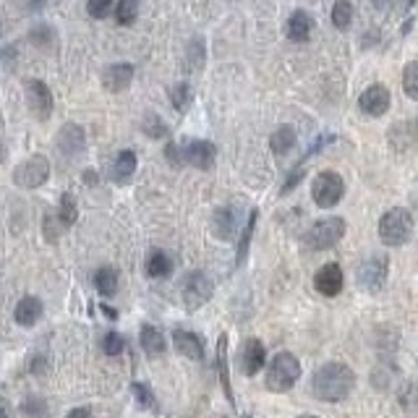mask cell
Wrapping results in <instances>:
<instances>
[{"instance_id": "obj_14", "label": "cell", "mask_w": 418, "mask_h": 418, "mask_svg": "<svg viewBox=\"0 0 418 418\" xmlns=\"http://www.w3.org/2000/svg\"><path fill=\"white\" fill-rule=\"evenodd\" d=\"M133 81V65L131 63H112L103 71V86L107 92H123Z\"/></svg>"}, {"instance_id": "obj_2", "label": "cell", "mask_w": 418, "mask_h": 418, "mask_svg": "<svg viewBox=\"0 0 418 418\" xmlns=\"http://www.w3.org/2000/svg\"><path fill=\"white\" fill-rule=\"evenodd\" d=\"M379 238L387 246H405L413 238V217L408 209L395 207L390 212L381 214L379 220Z\"/></svg>"}, {"instance_id": "obj_44", "label": "cell", "mask_w": 418, "mask_h": 418, "mask_svg": "<svg viewBox=\"0 0 418 418\" xmlns=\"http://www.w3.org/2000/svg\"><path fill=\"white\" fill-rule=\"evenodd\" d=\"M298 418H319V416H311V413H306V416H298Z\"/></svg>"}, {"instance_id": "obj_43", "label": "cell", "mask_w": 418, "mask_h": 418, "mask_svg": "<svg viewBox=\"0 0 418 418\" xmlns=\"http://www.w3.org/2000/svg\"><path fill=\"white\" fill-rule=\"evenodd\" d=\"M0 418H11V413H8V410H3V408H0Z\"/></svg>"}, {"instance_id": "obj_36", "label": "cell", "mask_w": 418, "mask_h": 418, "mask_svg": "<svg viewBox=\"0 0 418 418\" xmlns=\"http://www.w3.org/2000/svg\"><path fill=\"white\" fill-rule=\"evenodd\" d=\"M254 225H256V212L249 214V223H246V228H243V235H241V246H238V256H246V251H249V241L251 235H254Z\"/></svg>"}, {"instance_id": "obj_26", "label": "cell", "mask_w": 418, "mask_h": 418, "mask_svg": "<svg viewBox=\"0 0 418 418\" xmlns=\"http://www.w3.org/2000/svg\"><path fill=\"white\" fill-rule=\"evenodd\" d=\"M351 21H353V6H351V0H334L332 6V24L340 32L351 27Z\"/></svg>"}, {"instance_id": "obj_32", "label": "cell", "mask_w": 418, "mask_h": 418, "mask_svg": "<svg viewBox=\"0 0 418 418\" xmlns=\"http://www.w3.org/2000/svg\"><path fill=\"white\" fill-rule=\"evenodd\" d=\"M170 100L176 105V110H186L188 105H191V86L188 84H176L173 89H170Z\"/></svg>"}, {"instance_id": "obj_37", "label": "cell", "mask_w": 418, "mask_h": 418, "mask_svg": "<svg viewBox=\"0 0 418 418\" xmlns=\"http://www.w3.org/2000/svg\"><path fill=\"white\" fill-rule=\"evenodd\" d=\"M24 413H29V416H45L47 408H45V400H37V398H29L27 403H24Z\"/></svg>"}, {"instance_id": "obj_1", "label": "cell", "mask_w": 418, "mask_h": 418, "mask_svg": "<svg viewBox=\"0 0 418 418\" xmlns=\"http://www.w3.org/2000/svg\"><path fill=\"white\" fill-rule=\"evenodd\" d=\"M355 387V374L351 366L340 361H329L322 369H316L314 381H311V392L322 403H340L345 400Z\"/></svg>"}, {"instance_id": "obj_41", "label": "cell", "mask_w": 418, "mask_h": 418, "mask_svg": "<svg viewBox=\"0 0 418 418\" xmlns=\"http://www.w3.org/2000/svg\"><path fill=\"white\" fill-rule=\"evenodd\" d=\"M65 418H92V413H89V408H74Z\"/></svg>"}, {"instance_id": "obj_13", "label": "cell", "mask_w": 418, "mask_h": 418, "mask_svg": "<svg viewBox=\"0 0 418 418\" xmlns=\"http://www.w3.org/2000/svg\"><path fill=\"white\" fill-rule=\"evenodd\" d=\"M314 288L327 298L340 296V290H343V270H340V264L329 261V264H325L322 270L316 272Z\"/></svg>"}, {"instance_id": "obj_39", "label": "cell", "mask_w": 418, "mask_h": 418, "mask_svg": "<svg viewBox=\"0 0 418 418\" xmlns=\"http://www.w3.org/2000/svg\"><path fill=\"white\" fill-rule=\"evenodd\" d=\"M301 178H303V167H298V165H296V170H293V173H290L288 183H285V188H282V191H285V194H288L290 188L296 186V183H298V181H301Z\"/></svg>"}, {"instance_id": "obj_45", "label": "cell", "mask_w": 418, "mask_h": 418, "mask_svg": "<svg viewBox=\"0 0 418 418\" xmlns=\"http://www.w3.org/2000/svg\"><path fill=\"white\" fill-rule=\"evenodd\" d=\"M405 3H408V6H413V3H416V0H405Z\"/></svg>"}, {"instance_id": "obj_17", "label": "cell", "mask_w": 418, "mask_h": 418, "mask_svg": "<svg viewBox=\"0 0 418 418\" xmlns=\"http://www.w3.org/2000/svg\"><path fill=\"white\" fill-rule=\"evenodd\" d=\"M214 233L220 241H233L238 235V212L233 207H223L214 212Z\"/></svg>"}, {"instance_id": "obj_29", "label": "cell", "mask_w": 418, "mask_h": 418, "mask_svg": "<svg viewBox=\"0 0 418 418\" xmlns=\"http://www.w3.org/2000/svg\"><path fill=\"white\" fill-rule=\"evenodd\" d=\"M403 89L408 94L410 100L418 103V60L405 65V74H403Z\"/></svg>"}, {"instance_id": "obj_23", "label": "cell", "mask_w": 418, "mask_h": 418, "mask_svg": "<svg viewBox=\"0 0 418 418\" xmlns=\"http://www.w3.org/2000/svg\"><path fill=\"white\" fill-rule=\"evenodd\" d=\"M296 129L293 126H280L275 133H272V139H270V147H272V152L275 155H288L290 149L296 147Z\"/></svg>"}, {"instance_id": "obj_28", "label": "cell", "mask_w": 418, "mask_h": 418, "mask_svg": "<svg viewBox=\"0 0 418 418\" xmlns=\"http://www.w3.org/2000/svg\"><path fill=\"white\" fill-rule=\"evenodd\" d=\"M58 217H60V223L63 225L76 223V217H79V207H76L74 194H68V191H65V194L60 196V209H58Z\"/></svg>"}, {"instance_id": "obj_10", "label": "cell", "mask_w": 418, "mask_h": 418, "mask_svg": "<svg viewBox=\"0 0 418 418\" xmlns=\"http://www.w3.org/2000/svg\"><path fill=\"white\" fill-rule=\"evenodd\" d=\"M392 105V97H390V89L384 86V84H372L369 89H363L361 97H358V107H361L366 115H372V118H379L384 112L390 110Z\"/></svg>"}, {"instance_id": "obj_16", "label": "cell", "mask_w": 418, "mask_h": 418, "mask_svg": "<svg viewBox=\"0 0 418 418\" xmlns=\"http://www.w3.org/2000/svg\"><path fill=\"white\" fill-rule=\"evenodd\" d=\"M173 345L181 355H186L191 361H202L204 358V345L199 340V334L186 332V329H176L173 332Z\"/></svg>"}, {"instance_id": "obj_24", "label": "cell", "mask_w": 418, "mask_h": 418, "mask_svg": "<svg viewBox=\"0 0 418 418\" xmlns=\"http://www.w3.org/2000/svg\"><path fill=\"white\" fill-rule=\"evenodd\" d=\"M94 288L100 290V296L110 298L118 293V270L112 267H103L94 272Z\"/></svg>"}, {"instance_id": "obj_30", "label": "cell", "mask_w": 418, "mask_h": 418, "mask_svg": "<svg viewBox=\"0 0 418 418\" xmlns=\"http://www.w3.org/2000/svg\"><path fill=\"white\" fill-rule=\"evenodd\" d=\"M29 39L34 42V47H53L55 32H53V27H47V24H37V27L29 32Z\"/></svg>"}, {"instance_id": "obj_12", "label": "cell", "mask_w": 418, "mask_h": 418, "mask_svg": "<svg viewBox=\"0 0 418 418\" xmlns=\"http://www.w3.org/2000/svg\"><path fill=\"white\" fill-rule=\"evenodd\" d=\"M58 152L65 155V157H79L86 147V136H84V129L76 126V123H65L63 129L58 131Z\"/></svg>"}, {"instance_id": "obj_40", "label": "cell", "mask_w": 418, "mask_h": 418, "mask_svg": "<svg viewBox=\"0 0 418 418\" xmlns=\"http://www.w3.org/2000/svg\"><path fill=\"white\" fill-rule=\"evenodd\" d=\"M196 50H199V53H204V47H202V39H196ZM188 60H191V68H194V47L188 50ZM202 63H204V55H196V68H199Z\"/></svg>"}, {"instance_id": "obj_34", "label": "cell", "mask_w": 418, "mask_h": 418, "mask_svg": "<svg viewBox=\"0 0 418 418\" xmlns=\"http://www.w3.org/2000/svg\"><path fill=\"white\" fill-rule=\"evenodd\" d=\"M123 348H126V340H123L118 332H107L103 337V351L107 355H121Z\"/></svg>"}, {"instance_id": "obj_21", "label": "cell", "mask_w": 418, "mask_h": 418, "mask_svg": "<svg viewBox=\"0 0 418 418\" xmlns=\"http://www.w3.org/2000/svg\"><path fill=\"white\" fill-rule=\"evenodd\" d=\"M139 340H141V348H144V353H147V355H162V353H165L167 340H165V334L159 332L157 327L144 325V327H141Z\"/></svg>"}, {"instance_id": "obj_27", "label": "cell", "mask_w": 418, "mask_h": 418, "mask_svg": "<svg viewBox=\"0 0 418 418\" xmlns=\"http://www.w3.org/2000/svg\"><path fill=\"white\" fill-rule=\"evenodd\" d=\"M139 16V0H118V8H115V19L121 27H131Z\"/></svg>"}, {"instance_id": "obj_20", "label": "cell", "mask_w": 418, "mask_h": 418, "mask_svg": "<svg viewBox=\"0 0 418 418\" xmlns=\"http://www.w3.org/2000/svg\"><path fill=\"white\" fill-rule=\"evenodd\" d=\"M133 173H136V155L131 152V149H123V152H118V157H115V162H112V170H110V178L115 181V183H129L131 178H133Z\"/></svg>"}, {"instance_id": "obj_3", "label": "cell", "mask_w": 418, "mask_h": 418, "mask_svg": "<svg viewBox=\"0 0 418 418\" xmlns=\"http://www.w3.org/2000/svg\"><path fill=\"white\" fill-rule=\"evenodd\" d=\"M298 377H301V363H298L296 355L285 351V353H277L270 361L264 381H267L270 392H288L298 381Z\"/></svg>"}, {"instance_id": "obj_6", "label": "cell", "mask_w": 418, "mask_h": 418, "mask_svg": "<svg viewBox=\"0 0 418 418\" xmlns=\"http://www.w3.org/2000/svg\"><path fill=\"white\" fill-rule=\"evenodd\" d=\"M311 196H314V202L322 207V209H329V207H334L345 196L343 178L337 176V173H332V170H325V173H319V176L314 178Z\"/></svg>"}, {"instance_id": "obj_31", "label": "cell", "mask_w": 418, "mask_h": 418, "mask_svg": "<svg viewBox=\"0 0 418 418\" xmlns=\"http://www.w3.org/2000/svg\"><path fill=\"white\" fill-rule=\"evenodd\" d=\"M131 392H133V398H136V403H139L141 408H149V410L157 408V400H155V392L149 390L147 384H141V381H136V384L131 387Z\"/></svg>"}, {"instance_id": "obj_22", "label": "cell", "mask_w": 418, "mask_h": 418, "mask_svg": "<svg viewBox=\"0 0 418 418\" xmlns=\"http://www.w3.org/2000/svg\"><path fill=\"white\" fill-rule=\"evenodd\" d=\"M170 272H173V259L167 256L165 251H159V249L149 251V256H147V275L149 277L159 280V277H167Z\"/></svg>"}, {"instance_id": "obj_18", "label": "cell", "mask_w": 418, "mask_h": 418, "mask_svg": "<svg viewBox=\"0 0 418 418\" xmlns=\"http://www.w3.org/2000/svg\"><path fill=\"white\" fill-rule=\"evenodd\" d=\"M311 29H314V19L308 16L306 11H293L288 19V27H285V34H288L293 42H308Z\"/></svg>"}, {"instance_id": "obj_42", "label": "cell", "mask_w": 418, "mask_h": 418, "mask_svg": "<svg viewBox=\"0 0 418 418\" xmlns=\"http://www.w3.org/2000/svg\"><path fill=\"white\" fill-rule=\"evenodd\" d=\"M387 3H390V0H374V6H377V8H387Z\"/></svg>"}, {"instance_id": "obj_9", "label": "cell", "mask_w": 418, "mask_h": 418, "mask_svg": "<svg viewBox=\"0 0 418 418\" xmlns=\"http://www.w3.org/2000/svg\"><path fill=\"white\" fill-rule=\"evenodd\" d=\"M27 103H29V110L32 115L37 118V121H47L50 115H53V92H50V86L45 81H39V79H29L27 81Z\"/></svg>"}, {"instance_id": "obj_8", "label": "cell", "mask_w": 418, "mask_h": 418, "mask_svg": "<svg viewBox=\"0 0 418 418\" xmlns=\"http://www.w3.org/2000/svg\"><path fill=\"white\" fill-rule=\"evenodd\" d=\"M181 296H183V303H186L188 311H196L202 308L212 296V280L207 277L204 272H191L183 280V288H181Z\"/></svg>"}, {"instance_id": "obj_15", "label": "cell", "mask_w": 418, "mask_h": 418, "mask_svg": "<svg viewBox=\"0 0 418 418\" xmlns=\"http://www.w3.org/2000/svg\"><path fill=\"white\" fill-rule=\"evenodd\" d=\"M264 361H267V351H264L261 340H256V337L246 340V345H243V351H241V369H243V374H246V377H254V374H256L261 366H264Z\"/></svg>"}, {"instance_id": "obj_11", "label": "cell", "mask_w": 418, "mask_h": 418, "mask_svg": "<svg viewBox=\"0 0 418 418\" xmlns=\"http://www.w3.org/2000/svg\"><path fill=\"white\" fill-rule=\"evenodd\" d=\"M214 157H217V149L212 141L194 139L186 141V147H183V162L199 167V170H209L214 165Z\"/></svg>"}, {"instance_id": "obj_33", "label": "cell", "mask_w": 418, "mask_h": 418, "mask_svg": "<svg viewBox=\"0 0 418 418\" xmlns=\"http://www.w3.org/2000/svg\"><path fill=\"white\" fill-rule=\"evenodd\" d=\"M144 133H147V136H152V139H159V136H165V133H167V126L162 123V118H159V115L149 112L147 118H144Z\"/></svg>"}, {"instance_id": "obj_7", "label": "cell", "mask_w": 418, "mask_h": 418, "mask_svg": "<svg viewBox=\"0 0 418 418\" xmlns=\"http://www.w3.org/2000/svg\"><path fill=\"white\" fill-rule=\"evenodd\" d=\"M387 272H390V261L387 256H369V259L358 264V288L369 290V293H379L387 282Z\"/></svg>"}, {"instance_id": "obj_35", "label": "cell", "mask_w": 418, "mask_h": 418, "mask_svg": "<svg viewBox=\"0 0 418 418\" xmlns=\"http://www.w3.org/2000/svg\"><path fill=\"white\" fill-rule=\"evenodd\" d=\"M110 0H86V11L92 19H105L110 13Z\"/></svg>"}, {"instance_id": "obj_4", "label": "cell", "mask_w": 418, "mask_h": 418, "mask_svg": "<svg viewBox=\"0 0 418 418\" xmlns=\"http://www.w3.org/2000/svg\"><path fill=\"white\" fill-rule=\"evenodd\" d=\"M343 235H345L343 217H325V220H319V223L311 225L303 238H306V246L311 251H325V249L337 246Z\"/></svg>"}, {"instance_id": "obj_38", "label": "cell", "mask_w": 418, "mask_h": 418, "mask_svg": "<svg viewBox=\"0 0 418 418\" xmlns=\"http://www.w3.org/2000/svg\"><path fill=\"white\" fill-rule=\"evenodd\" d=\"M165 157H167V162L170 165H181L183 162V149L178 147V144H167V149H165Z\"/></svg>"}, {"instance_id": "obj_25", "label": "cell", "mask_w": 418, "mask_h": 418, "mask_svg": "<svg viewBox=\"0 0 418 418\" xmlns=\"http://www.w3.org/2000/svg\"><path fill=\"white\" fill-rule=\"evenodd\" d=\"M217 369H220V381H223L225 395H228V400H233L230 377H228V334H220V343H217Z\"/></svg>"}, {"instance_id": "obj_19", "label": "cell", "mask_w": 418, "mask_h": 418, "mask_svg": "<svg viewBox=\"0 0 418 418\" xmlns=\"http://www.w3.org/2000/svg\"><path fill=\"white\" fill-rule=\"evenodd\" d=\"M39 316H42V301L37 296H24L16 303V311H13V319L21 327H34Z\"/></svg>"}, {"instance_id": "obj_5", "label": "cell", "mask_w": 418, "mask_h": 418, "mask_svg": "<svg viewBox=\"0 0 418 418\" xmlns=\"http://www.w3.org/2000/svg\"><path fill=\"white\" fill-rule=\"evenodd\" d=\"M50 178V159L45 155H32L13 170V183L19 188H39Z\"/></svg>"}]
</instances>
